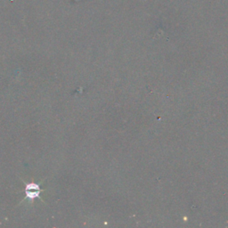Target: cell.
Listing matches in <instances>:
<instances>
[{
  "instance_id": "6da1fadb",
  "label": "cell",
  "mask_w": 228,
  "mask_h": 228,
  "mask_svg": "<svg viewBox=\"0 0 228 228\" xmlns=\"http://www.w3.org/2000/svg\"><path fill=\"white\" fill-rule=\"evenodd\" d=\"M25 189H26V197L27 199H29V200H34L38 198L40 192L42 191L38 184H33V183L26 184Z\"/></svg>"
}]
</instances>
